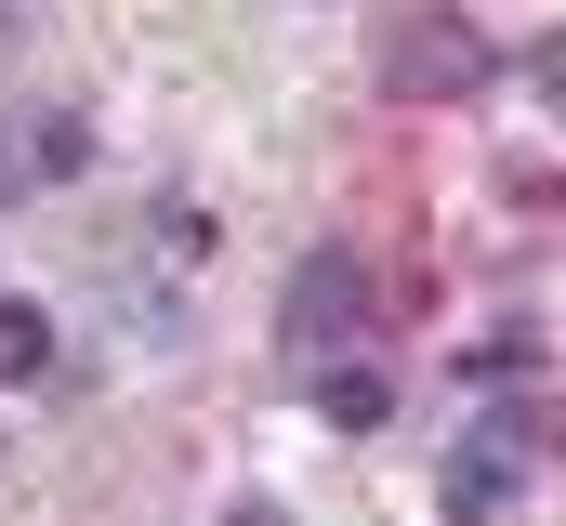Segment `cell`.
<instances>
[{"label": "cell", "mask_w": 566, "mask_h": 526, "mask_svg": "<svg viewBox=\"0 0 566 526\" xmlns=\"http://www.w3.org/2000/svg\"><path fill=\"white\" fill-rule=\"evenodd\" d=\"M541 448H554V394H541V382H501L488 408H474V434L448 448V526H488Z\"/></svg>", "instance_id": "obj_1"}, {"label": "cell", "mask_w": 566, "mask_h": 526, "mask_svg": "<svg viewBox=\"0 0 566 526\" xmlns=\"http://www.w3.org/2000/svg\"><path fill=\"white\" fill-rule=\"evenodd\" d=\"M382 80H396L409 106H461V93L488 80V40H474V13H409V27H396V53H382Z\"/></svg>", "instance_id": "obj_2"}, {"label": "cell", "mask_w": 566, "mask_h": 526, "mask_svg": "<svg viewBox=\"0 0 566 526\" xmlns=\"http://www.w3.org/2000/svg\"><path fill=\"white\" fill-rule=\"evenodd\" d=\"M356 303H369V263L356 251H303V276H290V343L329 356V343L356 329Z\"/></svg>", "instance_id": "obj_3"}, {"label": "cell", "mask_w": 566, "mask_h": 526, "mask_svg": "<svg viewBox=\"0 0 566 526\" xmlns=\"http://www.w3.org/2000/svg\"><path fill=\"white\" fill-rule=\"evenodd\" d=\"M382 408H396V382H382L369 356H329V369H316V421H343V434H369Z\"/></svg>", "instance_id": "obj_4"}, {"label": "cell", "mask_w": 566, "mask_h": 526, "mask_svg": "<svg viewBox=\"0 0 566 526\" xmlns=\"http://www.w3.org/2000/svg\"><path fill=\"white\" fill-rule=\"evenodd\" d=\"M80 158H93V132H80V119H27V171H40V185H66Z\"/></svg>", "instance_id": "obj_5"}, {"label": "cell", "mask_w": 566, "mask_h": 526, "mask_svg": "<svg viewBox=\"0 0 566 526\" xmlns=\"http://www.w3.org/2000/svg\"><path fill=\"white\" fill-rule=\"evenodd\" d=\"M53 356V329H40V303H0V382H27Z\"/></svg>", "instance_id": "obj_6"}, {"label": "cell", "mask_w": 566, "mask_h": 526, "mask_svg": "<svg viewBox=\"0 0 566 526\" xmlns=\"http://www.w3.org/2000/svg\"><path fill=\"white\" fill-rule=\"evenodd\" d=\"M40 171H27V119H0V198H27Z\"/></svg>", "instance_id": "obj_7"}, {"label": "cell", "mask_w": 566, "mask_h": 526, "mask_svg": "<svg viewBox=\"0 0 566 526\" xmlns=\"http://www.w3.org/2000/svg\"><path fill=\"white\" fill-rule=\"evenodd\" d=\"M527 80H541V93L566 106V40H541V53H527Z\"/></svg>", "instance_id": "obj_8"}]
</instances>
